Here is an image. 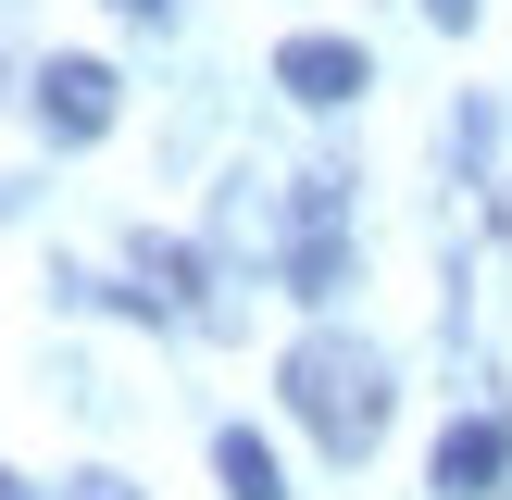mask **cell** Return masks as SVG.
<instances>
[{
    "label": "cell",
    "mask_w": 512,
    "mask_h": 500,
    "mask_svg": "<svg viewBox=\"0 0 512 500\" xmlns=\"http://www.w3.org/2000/svg\"><path fill=\"white\" fill-rule=\"evenodd\" d=\"M63 500H138V488H125V475H75Z\"/></svg>",
    "instance_id": "cell-7"
},
{
    "label": "cell",
    "mask_w": 512,
    "mask_h": 500,
    "mask_svg": "<svg viewBox=\"0 0 512 500\" xmlns=\"http://www.w3.org/2000/svg\"><path fill=\"white\" fill-rule=\"evenodd\" d=\"M125 275H138V288H125L138 313H188V325H213V263H200L188 238H138V250H125Z\"/></svg>",
    "instance_id": "cell-2"
},
{
    "label": "cell",
    "mask_w": 512,
    "mask_h": 500,
    "mask_svg": "<svg viewBox=\"0 0 512 500\" xmlns=\"http://www.w3.org/2000/svg\"><path fill=\"white\" fill-rule=\"evenodd\" d=\"M425 13H438V25H475V0H425Z\"/></svg>",
    "instance_id": "cell-8"
},
{
    "label": "cell",
    "mask_w": 512,
    "mask_h": 500,
    "mask_svg": "<svg viewBox=\"0 0 512 500\" xmlns=\"http://www.w3.org/2000/svg\"><path fill=\"white\" fill-rule=\"evenodd\" d=\"M275 88L313 100V113H338V100L375 88V63H363V38H288V50H275Z\"/></svg>",
    "instance_id": "cell-3"
},
{
    "label": "cell",
    "mask_w": 512,
    "mask_h": 500,
    "mask_svg": "<svg viewBox=\"0 0 512 500\" xmlns=\"http://www.w3.org/2000/svg\"><path fill=\"white\" fill-rule=\"evenodd\" d=\"M0 500H25V475H0Z\"/></svg>",
    "instance_id": "cell-10"
},
{
    "label": "cell",
    "mask_w": 512,
    "mask_h": 500,
    "mask_svg": "<svg viewBox=\"0 0 512 500\" xmlns=\"http://www.w3.org/2000/svg\"><path fill=\"white\" fill-rule=\"evenodd\" d=\"M213 475H225V500H288V475H275V450L250 438V425H225V438H213Z\"/></svg>",
    "instance_id": "cell-6"
},
{
    "label": "cell",
    "mask_w": 512,
    "mask_h": 500,
    "mask_svg": "<svg viewBox=\"0 0 512 500\" xmlns=\"http://www.w3.org/2000/svg\"><path fill=\"white\" fill-rule=\"evenodd\" d=\"M38 113H50V138H100V125H113V63L63 50V63L38 75Z\"/></svg>",
    "instance_id": "cell-4"
},
{
    "label": "cell",
    "mask_w": 512,
    "mask_h": 500,
    "mask_svg": "<svg viewBox=\"0 0 512 500\" xmlns=\"http://www.w3.org/2000/svg\"><path fill=\"white\" fill-rule=\"evenodd\" d=\"M500 475H512V425H500V413H463V425L438 438V488L475 500V488H500Z\"/></svg>",
    "instance_id": "cell-5"
},
{
    "label": "cell",
    "mask_w": 512,
    "mask_h": 500,
    "mask_svg": "<svg viewBox=\"0 0 512 500\" xmlns=\"http://www.w3.org/2000/svg\"><path fill=\"white\" fill-rule=\"evenodd\" d=\"M288 413L313 425L338 463H363V450L388 438V363H375L363 338H338V325H313V338L288 350Z\"/></svg>",
    "instance_id": "cell-1"
},
{
    "label": "cell",
    "mask_w": 512,
    "mask_h": 500,
    "mask_svg": "<svg viewBox=\"0 0 512 500\" xmlns=\"http://www.w3.org/2000/svg\"><path fill=\"white\" fill-rule=\"evenodd\" d=\"M113 13H138V25H150V13H163V0H113Z\"/></svg>",
    "instance_id": "cell-9"
}]
</instances>
